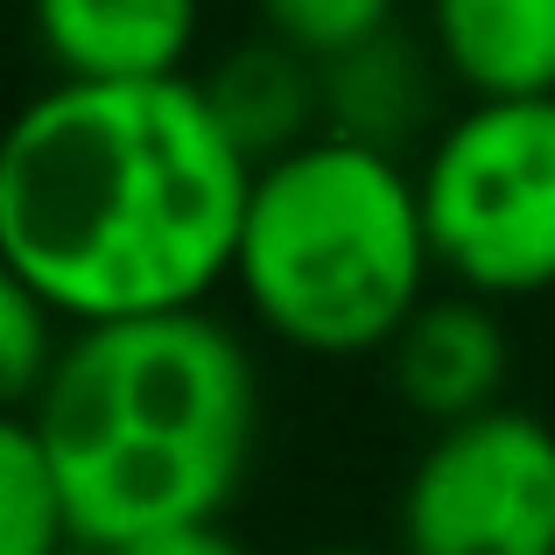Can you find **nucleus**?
<instances>
[{"instance_id":"1","label":"nucleus","mask_w":555,"mask_h":555,"mask_svg":"<svg viewBox=\"0 0 555 555\" xmlns=\"http://www.w3.org/2000/svg\"><path fill=\"white\" fill-rule=\"evenodd\" d=\"M246 197L254 155L204 78H50L0 141V274L70 331L211 310Z\"/></svg>"},{"instance_id":"2","label":"nucleus","mask_w":555,"mask_h":555,"mask_svg":"<svg viewBox=\"0 0 555 555\" xmlns=\"http://www.w3.org/2000/svg\"><path fill=\"white\" fill-rule=\"evenodd\" d=\"M36 422L85 548L225 520L260 450V366L211 310L70 331Z\"/></svg>"},{"instance_id":"3","label":"nucleus","mask_w":555,"mask_h":555,"mask_svg":"<svg viewBox=\"0 0 555 555\" xmlns=\"http://www.w3.org/2000/svg\"><path fill=\"white\" fill-rule=\"evenodd\" d=\"M436 282L422 177L393 149L317 134L254 169L232 288L274 345L302 359H387Z\"/></svg>"},{"instance_id":"4","label":"nucleus","mask_w":555,"mask_h":555,"mask_svg":"<svg viewBox=\"0 0 555 555\" xmlns=\"http://www.w3.org/2000/svg\"><path fill=\"white\" fill-rule=\"evenodd\" d=\"M415 177L450 288L486 302L555 288V99H464Z\"/></svg>"},{"instance_id":"5","label":"nucleus","mask_w":555,"mask_h":555,"mask_svg":"<svg viewBox=\"0 0 555 555\" xmlns=\"http://www.w3.org/2000/svg\"><path fill=\"white\" fill-rule=\"evenodd\" d=\"M401 555H555V429L500 401L450 422L408 464Z\"/></svg>"},{"instance_id":"6","label":"nucleus","mask_w":555,"mask_h":555,"mask_svg":"<svg viewBox=\"0 0 555 555\" xmlns=\"http://www.w3.org/2000/svg\"><path fill=\"white\" fill-rule=\"evenodd\" d=\"M506 302H486L472 288H443L429 296L408 331L387 345L393 393L415 408L429 429L472 422L506 401V373H514V338H506Z\"/></svg>"},{"instance_id":"7","label":"nucleus","mask_w":555,"mask_h":555,"mask_svg":"<svg viewBox=\"0 0 555 555\" xmlns=\"http://www.w3.org/2000/svg\"><path fill=\"white\" fill-rule=\"evenodd\" d=\"M28 28L56 78H183L204 0H28Z\"/></svg>"},{"instance_id":"8","label":"nucleus","mask_w":555,"mask_h":555,"mask_svg":"<svg viewBox=\"0 0 555 555\" xmlns=\"http://www.w3.org/2000/svg\"><path fill=\"white\" fill-rule=\"evenodd\" d=\"M450 92L443 64H436L422 28H387V36L359 42V50L324 64V134L373 141V149H415L436 141L450 113H436Z\"/></svg>"},{"instance_id":"9","label":"nucleus","mask_w":555,"mask_h":555,"mask_svg":"<svg viewBox=\"0 0 555 555\" xmlns=\"http://www.w3.org/2000/svg\"><path fill=\"white\" fill-rule=\"evenodd\" d=\"M422 36L464 99H555V0H422Z\"/></svg>"},{"instance_id":"10","label":"nucleus","mask_w":555,"mask_h":555,"mask_svg":"<svg viewBox=\"0 0 555 555\" xmlns=\"http://www.w3.org/2000/svg\"><path fill=\"white\" fill-rule=\"evenodd\" d=\"M204 92H211L218 120L232 127V141L254 155V169L324 134V64L288 50L268 28L232 56H218L204 70Z\"/></svg>"},{"instance_id":"11","label":"nucleus","mask_w":555,"mask_h":555,"mask_svg":"<svg viewBox=\"0 0 555 555\" xmlns=\"http://www.w3.org/2000/svg\"><path fill=\"white\" fill-rule=\"evenodd\" d=\"M64 548H78V528H70L56 464L42 450L36 422L8 415L0 422V555H64Z\"/></svg>"},{"instance_id":"12","label":"nucleus","mask_w":555,"mask_h":555,"mask_svg":"<svg viewBox=\"0 0 555 555\" xmlns=\"http://www.w3.org/2000/svg\"><path fill=\"white\" fill-rule=\"evenodd\" d=\"M64 345H70L64 317H56L28 282L0 274V393H8V415H14V408H28L42 387H50Z\"/></svg>"},{"instance_id":"13","label":"nucleus","mask_w":555,"mask_h":555,"mask_svg":"<svg viewBox=\"0 0 555 555\" xmlns=\"http://www.w3.org/2000/svg\"><path fill=\"white\" fill-rule=\"evenodd\" d=\"M254 14L268 36H282L288 50L317 56V64L401 28V0H254Z\"/></svg>"},{"instance_id":"14","label":"nucleus","mask_w":555,"mask_h":555,"mask_svg":"<svg viewBox=\"0 0 555 555\" xmlns=\"http://www.w3.org/2000/svg\"><path fill=\"white\" fill-rule=\"evenodd\" d=\"M113 555H254V548L240 534H225V520H204V528H177V534H155V542L113 548Z\"/></svg>"},{"instance_id":"15","label":"nucleus","mask_w":555,"mask_h":555,"mask_svg":"<svg viewBox=\"0 0 555 555\" xmlns=\"http://www.w3.org/2000/svg\"><path fill=\"white\" fill-rule=\"evenodd\" d=\"M310 555H373V548H310Z\"/></svg>"},{"instance_id":"16","label":"nucleus","mask_w":555,"mask_h":555,"mask_svg":"<svg viewBox=\"0 0 555 555\" xmlns=\"http://www.w3.org/2000/svg\"><path fill=\"white\" fill-rule=\"evenodd\" d=\"M64 555H113V548H85V542H78V548H64Z\"/></svg>"}]
</instances>
